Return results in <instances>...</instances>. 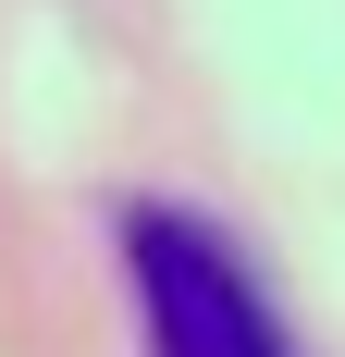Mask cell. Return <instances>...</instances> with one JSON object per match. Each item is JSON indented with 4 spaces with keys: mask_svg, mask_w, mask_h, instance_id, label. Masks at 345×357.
<instances>
[{
    "mask_svg": "<svg viewBox=\"0 0 345 357\" xmlns=\"http://www.w3.org/2000/svg\"><path fill=\"white\" fill-rule=\"evenodd\" d=\"M124 284H136L148 357H296L272 296L247 284V259L198 210H136L124 222Z\"/></svg>",
    "mask_w": 345,
    "mask_h": 357,
    "instance_id": "6da1fadb",
    "label": "cell"
}]
</instances>
